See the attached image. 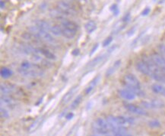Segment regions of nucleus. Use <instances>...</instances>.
<instances>
[{
  "label": "nucleus",
  "instance_id": "f257e3e1",
  "mask_svg": "<svg viewBox=\"0 0 165 136\" xmlns=\"http://www.w3.org/2000/svg\"><path fill=\"white\" fill-rule=\"evenodd\" d=\"M123 82L127 89L132 91L136 96H145V92H143L142 89L140 81L134 74H132V73L126 74L123 78Z\"/></svg>",
  "mask_w": 165,
  "mask_h": 136
},
{
  "label": "nucleus",
  "instance_id": "f03ea898",
  "mask_svg": "<svg viewBox=\"0 0 165 136\" xmlns=\"http://www.w3.org/2000/svg\"><path fill=\"white\" fill-rule=\"evenodd\" d=\"M92 129L98 134L104 135L107 134L110 131V127L106 119L103 118H98L92 123Z\"/></svg>",
  "mask_w": 165,
  "mask_h": 136
},
{
  "label": "nucleus",
  "instance_id": "7ed1b4c3",
  "mask_svg": "<svg viewBox=\"0 0 165 136\" xmlns=\"http://www.w3.org/2000/svg\"><path fill=\"white\" fill-rule=\"evenodd\" d=\"M18 72L22 76H27V77H37V76H40L43 74V72L40 70V68L37 66H36V65H32L31 68L28 70H22L19 68Z\"/></svg>",
  "mask_w": 165,
  "mask_h": 136
},
{
  "label": "nucleus",
  "instance_id": "20e7f679",
  "mask_svg": "<svg viewBox=\"0 0 165 136\" xmlns=\"http://www.w3.org/2000/svg\"><path fill=\"white\" fill-rule=\"evenodd\" d=\"M59 9L61 10L66 15H70L76 13V8L69 1H59L57 2Z\"/></svg>",
  "mask_w": 165,
  "mask_h": 136
},
{
  "label": "nucleus",
  "instance_id": "39448f33",
  "mask_svg": "<svg viewBox=\"0 0 165 136\" xmlns=\"http://www.w3.org/2000/svg\"><path fill=\"white\" fill-rule=\"evenodd\" d=\"M142 105L144 108L148 109H155V108H161L164 107V103L160 99H151L149 101H142Z\"/></svg>",
  "mask_w": 165,
  "mask_h": 136
},
{
  "label": "nucleus",
  "instance_id": "423d86ee",
  "mask_svg": "<svg viewBox=\"0 0 165 136\" xmlns=\"http://www.w3.org/2000/svg\"><path fill=\"white\" fill-rule=\"evenodd\" d=\"M150 57L151 58V60H153L154 63H155L156 66L160 69V70H162L163 72L165 73V59L161 54L158 53H156L154 52L150 55Z\"/></svg>",
  "mask_w": 165,
  "mask_h": 136
},
{
  "label": "nucleus",
  "instance_id": "0eeeda50",
  "mask_svg": "<svg viewBox=\"0 0 165 136\" xmlns=\"http://www.w3.org/2000/svg\"><path fill=\"white\" fill-rule=\"evenodd\" d=\"M34 31H36V34L40 38H41L42 40H43L44 41L47 43H50V44H53V43L56 42V40L55 39L53 38V36L48 32V31H43V30L39 29L37 27H34Z\"/></svg>",
  "mask_w": 165,
  "mask_h": 136
},
{
  "label": "nucleus",
  "instance_id": "6e6552de",
  "mask_svg": "<svg viewBox=\"0 0 165 136\" xmlns=\"http://www.w3.org/2000/svg\"><path fill=\"white\" fill-rule=\"evenodd\" d=\"M124 107L126 108L127 110L130 112H132L134 114H136V115H147L148 113L144 108H142V107L138 106V105H135L134 104L128 103V102H125L124 103Z\"/></svg>",
  "mask_w": 165,
  "mask_h": 136
},
{
  "label": "nucleus",
  "instance_id": "1a4fd4ad",
  "mask_svg": "<svg viewBox=\"0 0 165 136\" xmlns=\"http://www.w3.org/2000/svg\"><path fill=\"white\" fill-rule=\"evenodd\" d=\"M136 67L138 69L139 71L141 72L142 73L145 75H147V76H151V71L150 70L149 66H148L147 63L144 61V60H139L136 63Z\"/></svg>",
  "mask_w": 165,
  "mask_h": 136
},
{
  "label": "nucleus",
  "instance_id": "9d476101",
  "mask_svg": "<svg viewBox=\"0 0 165 136\" xmlns=\"http://www.w3.org/2000/svg\"><path fill=\"white\" fill-rule=\"evenodd\" d=\"M119 95L126 100H133L135 99L136 95L132 92L129 90V89H122L119 90Z\"/></svg>",
  "mask_w": 165,
  "mask_h": 136
},
{
  "label": "nucleus",
  "instance_id": "9b49d317",
  "mask_svg": "<svg viewBox=\"0 0 165 136\" xmlns=\"http://www.w3.org/2000/svg\"><path fill=\"white\" fill-rule=\"evenodd\" d=\"M61 26L65 28H67V29L72 30L73 31H76L77 32L78 29H79V26L76 23H75L74 21H69V20H63L61 21Z\"/></svg>",
  "mask_w": 165,
  "mask_h": 136
},
{
  "label": "nucleus",
  "instance_id": "f8f14e48",
  "mask_svg": "<svg viewBox=\"0 0 165 136\" xmlns=\"http://www.w3.org/2000/svg\"><path fill=\"white\" fill-rule=\"evenodd\" d=\"M37 53H40V54H42L43 56H44V57L47 59H48V60H56V56L55 55L54 53H52L51 51L47 50V49L43 48V47H39V48L37 49Z\"/></svg>",
  "mask_w": 165,
  "mask_h": 136
},
{
  "label": "nucleus",
  "instance_id": "ddd939ff",
  "mask_svg": "<svg viewBox=\"0 0 165 136\" xmlns=\"http://www.w3.org/2000/svg\"><path fill=\"white\" fill-rule=\"evenodd\" d=\"M35 24L37 26V28H38L40 30H43V31H50L52 28V26L50 25V23L44 21V20H36Z\"/></svg>",
  "mask_w": 165,
  "mask_h": 136
},
{
  "label": "nucleus",
  "instance_id": "4468645a",
  "mask_svg": "<svg viewBox=\"0 0 165 136\" xmlns=\"http://www.w3.org/2000/svg\"><path fill=\"white\" fill-rule=\"evenodd\" d=\"M1 102L3 105L9 107V108H14L16 105V102L13 98L8 96H1Z\"/></svg>",
  "mask_w": 165,
  "mask_h": 136
},
{
  "label": "nucleus",
  "instance_id": "2eb2a0df",
  "mask_svg": "<svg viewBox=\"0 0 165 136\" xmlns=\"http://www.w3.org/2000/svg\"><path fill=\"white\" fill-rule=\"evenodd\" d=\"M111 131L113 132L114 135L115 136H132L130 133L127 131L125 127H117V128L111 129Z\"/></svg>",
  "mask_w": 165,
  "mask_h": 136
},
{
  "label": "nucleus",
  "instance_id": "dca6fc26",
  "mask_svg": "<svg viewBox=\"0 0 165 136\" xmlns=\"http://www.w3.org/2000/svg\"><path fill=\"white\" fill-rule=\"evenodd\" d=\"M16 87L13 84H10V83H2L1 84V92L4 94H8L11 93L15 90Z\"/></svg>",
  "mask_w": 165,
  "mask_h": 136
},
{
  "label": "nucleus",
  "instance_id": "f3484780",
  "mask_svg": "<svg viewBox=\"0 0 165 136\" xmlns=\"http://www.w3.org/2000/svg\"><path fill=\"white\" fill-rule=\"evenodd\" d=\"M151 90L154 93L165 96V87L163 85L159 84V83H154V84L151 85Z\"/></svg>",
  "mask_w": 165,
  "mask_h": 136
},
{
  "label": "nucleus",
  "instance_id": "a211bd4d",
  "mask_svg": "<svg viewBox=\"0 0 165 136\" xmlns=\"http://www.w3.org/2000/svg\"><path fill=\"white\" fill-rule=\"evenodd\" d=\"M106 57H107V54H103V55L98 56V57H97L96 58L93 59L92 61L89 62L88 64L87 65V67H89V68L95 67V66H96L98 64L101 63V62L104 60V59L106 58Z\"/></svg>",
  "mask_w": 165,
  "mask_h": 136
},
{
  "label": "nucleus",
  "instance_id": "6ab92c4d",
  "mask_svg": "<svg viewBox=\"0 0 165 136\" xmlns=\"http://www.w3.org/2000/svg\"><path fill=\"white\" fill-rule=\"evenodd\" d=\"M85 28L88 34H92V32H94L97 29V24L95 21L91 20V21H88V22L85 23Z\"/></svg>",
  "mask_w": 165,
  "mask_h": 136
},
{
  "label": "nucleus",
  "instance_id": "aec40b11",
  "mask_svg": "<svg viewBox=\"0 0 165 136\" xmlns=\"http://www.w3.org/2000/svg\"><path fill=\"white\" fill-rule=\"evenodd\" d=\"M76 87H77V86H74V87H72V89L69 91V92H67V93H66V95L63 96V99H62L61 103H63V104L67 103V102H69L71 99H72V96H73L74 93H75V92H76V89H77Z\"/></svg>",
  "mask_w": 165,
  "mask_h": 136
},
{
  "label": "nucleus",
  "instance_id": "412c9836",
  "mask_svg": "<svg viewBox=\"0 0 165 136\" xmlns=\"http://www.w3.org/2000/svg\"><path fill=\"white\" fill-rule=\"evenodd\" d=\"M50 14L52 17L56 18H59V19H62V18H63L66 15L65 13H63V11H62L61 10H59V8H58V9L50 10Z\"/></svg>",
  "mask_w": 165,
  "mask_h": 136
},
{
  "label": "nucleus",
  "instance_id": "4be33fe9",
  "mask_svg": "<svg viewBox=\"0 0 165 136\" xmlns=\"http://www.w3.org/2000/svg\"><path fill=\"white\" fill-rule=\"evenodd\" d=\"M13 72L11 69L8 67H5V66H3V67L1 68V72H0V74H1V76L4 79H8L10 76H11Z\"/></svg>",
  "mask_w": 165,
  "mask_h": 136
},
{
  "label": "nucleus",
  "instance_id": "5701e85b",
  "mask_svg": "<svg viewBox=\"0 0 165 136\" xmlns=\"http://www.w3.org/2000/svg\"><path fill=\"white\" fill-rule=\"evenodd\" d=\"M62 31H63V35L65 37H66V38L72 39L75 37V36H76V31H72V30L67 29V28H63V27H62Z\"/></svg>",
  "mask_w": 165,
  "mask_h": 136
},
{
  "label": "nucleus",
  "instance_id": "b1692460",
  "mask_svg": "<svg viewBox=\"0 0 165 136\" xmlns=\"http://www.w3.org/2000/svg\"><path fill=\"white\" fill-rule=\"evenodd\" d=\"M120 63H121V60H117V61L114 63V64L111 67H110L107 70L106 76H110L111 75H112L113 73H114V72L116 71V70H117V68H118L119 66H120Z\"/></svg>",
  "mask_w": 165,
  "mask_h": 136
},
{
  "label": "nucleus",
  "instance_id": "393cba45",
  "mask_svg": "<svg viewBox=\"0 0 165 136\" xmlns=\"http://www.w3.org/2000/svg\"><path fill=\"white\" fill-rule=\"evenodd\" d=\"M52 34H53L56 36H60L63 35V31H62L61 26L58 25V24H55V25L52 26L51 30H50Z\"/></svg>",
  "mask_w": 165,
  "mask_h": 136
},
{
  "label": "nucleus",
  "instance_id": "a878e982",
  "mask_svg": "<svg viewBox=\"0 0 165 136\" xmlns=\"http://www.w3.org/2000/svg\"><path fill=\"white\" fill-rule=\"evenodd\" d=\"M82 100V95H79L76 99L72 101V104H71V108H72V109H75V108H77V107L79 105V104L81 103Z\"/></svg>",
  "mask_w": 165,
  "mask_h": 136
},
{
  "label": "nucleus",
  "instance_id": "bb28decb",
  "mask_svg": "<svg viewBox=\"0 0 165 136\" xmlns=\"http://www.w3.org/2000/svg\"><path fill=\"white\" fill-rule=\"evenodd\" d=\"M42 118H38L37 120H36L35 121H34V123L32 124V125H31V127H30V128H29V130H30V131H35L36 129H37V127L40 125V121H41Z\"/></svg>",
  "mask_w": 165,
  "mask_h": 136
},
{
  "label": "nucleus",
  "instance_id": "cd10ccee",
  "mask_svg": "<svg viewBox=\"0 0 165 136\" xmlns=\"http://www.w3.org/2000/svg\"><path fill=\"white\" fill-rule=\"evenodd\" d=\"M111 11H112L114 15L115 16H117V15L120 14V8H119L118 5L117 4H113L111 6Z\"/></svg>",
  "mask_w": 165,
  "mask_h": 136
},
{
  "label": "nucleus",
  "instance_id": "c85d7f7f",
  "mask_svg": "<svg viewBox=\"0 0 165 136\" xmlns=\"http://www.w3.org/2000/svg\"><path fill=\"white\" fill-rule=\"evenodd\" d=\"M31 66H32V64L30 62L27 61V60H24L21 63V67L20 68L22 70H28V69L31 68Z\"/></svg>",
  "mask_w": 165,
  "mask_h": 136
},
{
  "label": "nucleus",
  "instance_id": "c756f323",
  "mask_svg": "<svg viewBox=\"0 0 165 136\" xmlns=\"http://www.w3.org/2000/svg\"><path fill=\"white\" fill-rule=\"evenodd\" d=\"M148 125L149 126L151 127V128H157V127L160 126V121H159L157 119H153L149 121Z\"/></svg>",
  "mask_w": 165,
  "mask_h": 136
},
{
  "label": "nucleus",
  "instance_id": "7c9ffc66",
  "mask_svg": "<svg viewBox=\"0 0 165 136\" xmlns=\"http://www.w3.org/2000/svg\"><path fill=\"white\" fill-rule=\"evenodd\" d=\"M113 41V37L112 36H109V37H107L105 40L103 41V47H107L110 44H111V42Z\"/></svg>",
  "mask_w": 165,
  "mask_h": 136
},
{
  "label": "nucleus",
  "instance_id": "2f4dec72",
  "mask_svg": "<svg viewBox=\"0 0 165 136\" xmlns=\"http://www.w3.org/2000/svg\"><path fill=\"white\" fill-rule=\"evenodd\" d=\"M1 117L4 118H9V113L8 112V111L2 107L1 108Z\"/></svg>",
  "mask_w": 165,
  "mask_h": 136
},
{
  "label": "nucleus",
  "instance_id": "473e14b6",
  "mask_svg": "<svg viewBox=\"0 0 165 136\" xmlns=\"http://www.w3.org/2000/svg\"><path fill=\"white\" fill-rule=\"evenodd\" d=\"M158 50L160 51V54L164 57L165 59V44H160L158 45Z\"/></svg>",
  "mask_w": 165,
  "mask_h": 136
},
{
  "label": "nucleus",
  "instance_id": "72a5a7b5",
  "mask_svg": "<svg viewBox=\"0 0 165 136\" xmlns=\"http://www.w3.org/2000/svg\"><path fill=\"white\" fill-rule=\"evenodd\" d=\"M151 11V8H149V7H146L144 10L142 12V16H147L148 15H149V13Z\"/></svg>",
  "mask_w": 165,
  "mask_h": 136
},
{
  "label": "nucleus",
  "instance_id": "f704fd0d",
  "mask_svg": "<svg viewBox=\"0 0 165 136\" xmlns=\"http://www.w3.org/2000/svg\"><path fill=\"white\" fill-rule=\"evenodd\" d=\"M98 47H99V44H95V45H94V47H92V50H91V52H90L89 55H90V56H92V55H93L94 53H95V52L97 50V49L98 48Z\"/></svg>",
  "mask_w": 165,
  "mask_h": 136
},
{
  "label": "nucleus",
  "instance_id": "c9c22d12",
  "mask_svg": "<svg viewBox=\"0 0 165 136\" xmlns=\"http://www.w3.org/2000/svg\"><path fill=\"white\" fill-rule=\"evenodd\" d=\"M79 53H80V50H79V48L74 49V50L72 51V54L74 56V57H76V56L79 55Z\"/></svg>",
  "mask_w": 165,
  "mask_h": 136
},
{
  "label": "nucleus",
  "instance_id": "e433bc0d",
  "mask_svg": "<svg viewBox=\"0 0 165 136\" xmlns=\"http://www.w3.org/2000/svg\"><path fill=\"white\" fill-rule=\"evenodd\" d=\"M73 117H74V113H73V112H68V113L66 115V118L67 120L72 119V118H73Z\"/></svg>",
  "mask_w": 165,
  "mask_h": 136
},
{
  "label": "nucleus",
  "instance_id": "4c0bfd02",
  "mask_svg": "<svg viewBox=\"0 0 165 136\" xmlns=\"http://www.w3.org/2000/svg\"><path fill=\"white\" fill-rule=\"evenodd\" d=\"M94 89V86H92V85L89 86H88V87L86 88V89H85V94H89L90 92H92V89Z\"/></svg>",
  "mask_w": 165,
  "mask_h": 136
},
{
  "label": "nucleus",
  "instance_id": "58836bf2",
  "mask_svg": "<svg viewBox=\"0 0 165 136\" xmlns=\"http://www.w3.org/2000/svg\"><path fill=\"white\" fill-rule=\"evenodd\" d=\"M130 19V14L129 13H127V14H126L125 15H124V17L123 18V21H129Z\"/></svg>",
  "mask_w": 165,
  "mask_h": 136
},
{
  "label": "nucleus",
  "instance_id": "ea45409f",
  "mask_svg": "<svg viewBox=\"0 0 165 136\" xmlns=\"http://www.w3.org/2000/svg\"><path fill=\"white\" fill-rule=\"evenodd\" d=\"M5 2H4V1H0V8H2V9H3L4 8H5Z\"/></svg>",
  "mask_w": 165,
  "mask_h": 136
},
{
  "label": "nucleus",
  "instance_id": "a19ab883",
  "mask_svg": "<svg viewBox=\"0 0 165 136\" xmlns=\"http://www.w3.org/2000/svg\"><path fill=\"white\" fill-rule=\"evenodd\" d=\"M116 47H117V45H114V46H112V47H111V48H110L109 50H107V51L109 52V53H111V52H113V51H114V50H115V49H116Z\"/></svg>",
  "mask_w": 165,
  "mask_h": 136
},
{
  "label": "nucleus",
  "instance_id": "79ce46f5",
  "mask_svg": "<svg viewBox=\"0 0 165 136\" xmlns=\"http://www.w3.org/2000/svg\"><path fill=\"white\" fill-rule=\"evenodd\" d=\"M92 136H101V135H97V134H95V135H92Z\"/></svg>",
  "mask_w": 165,
  "mask_h": 136
},
{
  "label": "nucleus",
  "instance_id": "37998d69",
  "mask_svg": "<svg viewBox=\"0 0 165 136\" xmlns=\"http://www.w3.org/2000/svg\"><path fill=\"white\" fill-rule=\"evenodd\" d=\"M108 136H115V135H114V134H113V135H108Z\"/></svg>",
  "mask_w": 165,
  "mask_h": 136
}]
</instances>
